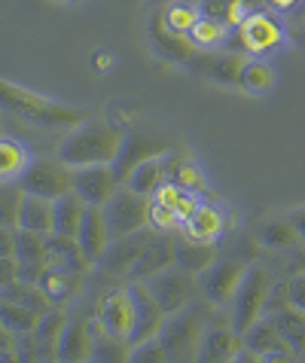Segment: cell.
I'll use <instances>...</instances> for the list:
<instances>
[{"label": "cell", "instance_id": "obj_1", "mask_svg": "<svg viewBox=\"0 0 305 363\" xmlns=\"http://www.w3.org/2000/svg\"><path fill=\"white\" fill-rule=\"evenodd\" d=\"M122 140L126 135L116 132L104 119H83L79 125H74L65 135V140L58 144V159H65L70 168H83V165H113Z\"/></svg>", "mask_w": 305, "mask_h": 363}, {"label": "cell", "instance_id": "obj_2", "mask_svg": "<svg viewBox=\"0 0 305 363\" xmlns=\"http://www.w3.org/2000/svg\"><path fill=\"white\" fill-rule=\"evenodd\" d=\"M0 95H4V107L9 113H16L25 123H34L40 128H74L83 123L86 110L61 104V101H52L40 92H30L25 86H16L13 79H4L0 83Z\"/></svg>", "mask_w": 305, "mask_h": 363}, {"label": "cell", "instance_id": "obj_3", "mask_svg": "<svg viewBox=\"0 0 305 363\" xmlns=\"http://www.w3.org/2000/svg\"><path fill=\"white\" fill-rule=\"evenodd\" d=\"M272 272L266 266H250L248 275L241 278L238 290L229 299V324L235 327L241 336L248 333L257 320L269 315V296H272Z\"/></svg>", "mask_w": 305, "mask_h": 363}, {"label": "cell", "instance_id": "obj_4", "mask_svg": "<svg viewBox=\"0 0 305 363\" xmlns=\"http://www.w3.org/2000/svg\"><path fill=\"white\" fill-rule=\"evenodd\" d=\"M284 40H287V28H284L281 18L269 9H253L238 28H232L226 46L250 58H262L269 52H278Z\"/></svg>", "mask_w": 305, "mask_h": 363}, {"label": "cell", "instance_id": "obj_5", "mask_svg": "<svg viewBox=\"0 0 305 363\" xmlns=\"http://www.w3.org/2000/svg\"><path fill=\"white\" fill-rule=\"evenodd\" d=\"M205 315L199 311V306H187L165 318V327L159 333V342L168 351V360H196L199 345L205 336Z\"/></svg>", "mask_w": 305, "mask_h": 363}, {"label": "cell", "instance_id": "obj_6", "mask_svg": "<svg viewBox=\"0 0 305 363\" xmlns=\"http://www.w3.org/2000/svg\"><path fill=\"white\" fill-rule=\"evenodd\" d=\"M22 189L30 196H43V199H61L67 193H74V168H70L65 159H34L28 165V171L22 174Z\"/></svg>", "mask_w": 305, "mask_h": 363}, {"label": "cell", "instance_id": "obj_7", "mask_svg": "<svg viewBox=\"0 0 305 363\" xmlns=\"http://www.w3.org/2000/svg\"><path fill=\"white\" fill-rule=\"evenodd\" d=\"M150 205H152V199L140 196L128 186H119L116 196L104 205L110 235L122 238V235H131V232H138V229H147L150 226Z\"/></svg>", "mask_w": 305, "mask_h": 363}, {"label": "cell", "instance_id": "obj_8", "mask_svg": "<svg viewBox=\"0 0 305 363\" xmlns=\"http://www.w3.org/2000/svg\"><path fill=\"white\" fill-rule=\"evenodd\" d=\"M144 284L150 287V294L156 296V302L162 308H165V315H174V311L187 308L192 296H196V275L187 269H180L177 263L156 272V275H150Z\"/></svg>", "mask_w": 305, "mask_h": 363}, {"label": "cell", "instance_id": "obj_9", "mask_svg": "<svg viewBox=\"0 0 305 363\" xmlns=\"http://www.w3.org/2000/svg\"><path fill=\"white\" fill-rule=\"evenodd\" d=\"M250 55L235 52V49L223 46V49H199L196 55L189 58V67L196 74L208 77L211 83H220V86H238L241 83V70L248 65Z\"/></svg>", "mask_w": 305, "mask_h": 363}, {"label": "cell", "instance_id": "obj_10", "mask_svg": "<svg viewBox=\"0 0 305 363\" xmlns=\"http://www.w3.org/2000/svg\"><path fill=\"white\" fill-rule=\"evenodd\" d=\"M159 232L156 229H138V232H131V235H122V238H113L110 241V247L104 250V257H101V272L110 278H122L126 281L128 278V272L135 269V263L140 259V254L147 250V245L152 238H156Z\"/></svg>", "mask_w": 305, "mask_h": 363}, {"label": "cell", "instance_id": "obj_11", "mask_svg": "<svg viewBox=\"0 0 305 363\" xmlns=\"http://www.w3.org/2000/svg\"><path fill=\"white\" fill-rule=\"evenodd\" d=\"M248 263L244 259H217L211 269L201 272V296H205L208 306H226L232 299V294L238 290L241 278L248 275Z\"/></svg>", "mask_w": 305, "mask_h": 363}, {"label": "cell", "instance_id": "obj_12", "mask_svg": "<svg viewBox=\"0 0 305 363\" xmlns=\"http://www.w3.org/2000/svg\"><path fill=\"white\" fill-rule=\"evenodd\" d=\"M131 284V294H135V327H131L128 333V345L135 348L140 345V342L147 339H156L162 327H165V308L156 302V296L150 294V287L144 284V281H128Z\"/></svg>", "mask_w": 305, "mask_h": 363}, {"label": "cell", "instance_id": "obj_13", "mask_svg": "<svg viewBox=\"0 0 305 363\" xmlns=\"http://www.w3.org/2000/svg\"><path fill=\"white\" fill-rule=\"evenodd\" d=\"M122 180L113 165H83L74 168V193L86 201V205H107L116 196Z\"/></svg>", "mask_w": 305, "mask_h": 363}, {"label": "cell", "instance_id": "obj_14", "mask_svg": "<svg viewBox=\"0 0 305 363\" xmlns=\"http://www.w3.org/2000/svg\"><path fill=\"white\" fill-rule=\"evenodd\" d=\"M135 294H131V284L126 281V287H116L98 302V311H95V320L107 333L113 336L128 339L131 327H135Z\"/></svg>", "mask_w": 305, "mask_h": 363}, {"label": "cell", "instance_id": "obj_15", "mask_svg": "<svg viewBox=\"0 0 305 363\" xmlns=\"http://www.w3.org/2000/svg\"><path fill=\"white\" fill-rule=\"evenodd\" d=\"M244 351V336L232 327V324H220L214 320L208 324L205 336H201V345H199V357L201 363H223V360H235Z\"/></svg>", "mask_w": 305, "mask_h": 363}, {"label": "cell", "instance_id": "obj_16", "mask_svg": "<svg viewBox=\"0 0 305 363\" xmlns=\"http://www.w3.org/2000/svg\"><path fill=\"white\" fill-rule=\"evenodd\" d=\"M77 241L83 247V254L92 266L101 263L104 250L110 247V226H107V217H104V205H89L86 214H83V223H79V232H77Z\"/></svg>", "mask_w": 305, "mask_h": 363}, {"label": "cell", "instance_id": "obj_17", "mask_svg": "<svg viewBox=\"0 0 305 363\" xmlns=\"http://www.w3.org/2000/svg\"><path fill=\"white\" fill-rule=\"evenodd\" d=\"M244 345L253 354H260V360H296L293 348L284 342V336L278 333V327H274V320L269 315L244 333Z\"/></svg>", "mask_w": 305, "mask_h": 363}, {"label": "cell", "instance_id": "obj_18", "mask_svg": "<svg viewBox=\"0 0 305 363\" xmlns=\"http://www.w3.org/2000/svg\"><path fill=\"white\" fill-rule=\"evenodd\" d=\"M150 43H152V52H156L159 58H165V62H174V65H187L189 58L199 52L196 43H192L189 37L168 31L159 13L152 16V22H150Z\"/></svg>", "mask_w": 305, "mask_h": 363}, {"label": "cell", "instance_id": "obj_19", "mask_svg": "<svg viewBox=\"0 0 305 363\" xmlns=\"http://www.w3.org/2000/svg\"><path fill=\"white\" fill-rule=\"evenodd\" d=\"M174 263H177V238L174 235H162L159 232V235L147 245L144 254H140V259L135 263V269L128 272L126 281H147L150 275H156V272L174 266Z\"/></svg>", "mask_w": 305, "mask_h": 363}, {"label": "cell", "instance_id": "obj_20", "mask_svg": "<svg viewBox=\"0 0 305 363\" xmlns=\"http://www.w3.org/2000/svg\"><path fill=\"white\" fill-rule=\"evenodd\" d=\"M95 357V336H92V324L86 320H67L65 333L58 339L55 360L65 363H86Z\"/></svg>", "mask_w": 305, "mask_h": 363}, {"label": "cell", "instance_id": "obj_21", "mask_svg": "<svg viewBox=\"0 0 305 363\" xmlns=\"http://www.w3.org/2000/svg\"><path fill=\"white\" fill-rule=\"evenodd\" d=\"M16 229H28V232H40V235H52L55 232V201L43 199V196H22L18 205V217H16Z\"/></svg>", "mask_w": 305, "mask_h": 363}, {"label": "cell", "instance_id": "obj_22", "mask_svg": "<svg viewBox=\"0 0 305 363\" xmlns=\"http://www.w3.org/2000/svg\"><path fill=\"white\" fill-rule=\"evenodd\" d=\"M37 284L43 287V294L49 296V302H52V306H67V302L79 294V284H83V272L61 269V266H46Z\"/></svg>", "mask_w": 305, "mask_h": 363}, {"label": "cell", "instance_id": "obj_23", "mask_svg": "<svg viewBox=\"0 0 305 363\" xmlns=\"http://www.w3.org/2000/svg\"><path fill=\"white\" fill-rule=\"evenodd\" d=\"M46 266H61V269H74V272H86L92 263L86 259L83 247L77 238L70 235H46Z\"/></svg>", "mask_w": 305, "mask_h": 363}, {"label": "cell", "instance_id": "obj_24", "mask_svg": "<svg viewBox=\"0 0 305 363\" xmlns=\"http://www.w3.org/2000/svg\"><path fill=\"white\" fill-rule=\"evenodd\" d=\"M159 153H168V147L152 144L150 138H140V135H128L126 140H122V150H119V156H116V162H113L119 180L126 184V177H128L140 162H144V159L159 156Z\"/></svg>", "mask_w": 305, "mask_h": 363}, {"label": "cell", "instance_id": "obj_25", "mask_svg": "<svg viewBox=\"0 0 305 363\" xmlns=\"http://www.w3.org/2000/svg\"><path fill=\"white\" fill-rule=\"evenodd\" d=\"M165 180H168V162H165V153H159V156L144 159V162L126 177L122 186H128V189H135V193L152 199V193H156Z\"/></svg>", "mask_w": 305, "mask_h": 363}, {"label": "cell", "instance_id": "obj_26", "mask_svg": "<svg viewBox=\"0 0 305 363\" xmlns=\"http://www.w3.org/2000/svg\"><path fill=\"white\" fill-rule=\"evenodd\" d=\"M226 229V217L220 214V208L214 205H199V211L192 214L187 223H183V235L192 241H208V245H217V238Z\"/></svg>", "mask_w": 305, "mask_h": 363}, {"label": "cell", "instance_id": "obj_27", "mask_svg": "<svg viewBox=\"0 0 305 363\" xmlns=\"http://www.w3.org/2000/svg\"><path fill=\"white\" fill-rule=\"evenodd\" d=\"M269 318L274 320V327H278L284 342L293 348V354L305 357V308L287 306V308H281V311H272Z\"/></svg>", "mask_w": 305, "mask_h": 363}, {"label": "cell", "instance_id": "obj_28", "mask_svg": "<svg viewBox=\"0 0 305 363\" xmlns=\"http://www.w3.org/2000/svg\"><path fill=\"white\" fill-rule=\"evenodd\" d=\"M165 162H168V180H174L183 189H189V193H199V196L208 193V177H205V171L199 168V162L174 153V150L165 153Z\"/></svg>", "mask_w": 305, "mask_h": 363}, {"label": "cell", "instance_id": "obj_29", "mask_svg": "<svg viewBox=\"0 0 305 363\" xmlns=\"http://www.w3.org/2000/svg\"><path fill=\"white\" fill-rule=\"evenodd\" d=\"M217 247L208 245V241H192L187 235L177 238V266L192 272V275H201L205 269H211L217 263Z\"/></svg>", "mask_w": 305, "mask_h": 363}, {"label": "cell", "instance_id": "obj_30", "mask_svg": "<svg viewBox=\"0 0 305 363\" xmlns=\"http://www.w3.org/2000/svg\"><path fill=\"white\" fill-rule=\"evenodd\" d=\"M257 235L266 247H274V250H290L296 247L302 241V232L296 229L290 217H272V220H262L257 226Z\"/></svg>", "mask_w": 305, "mask_h": 363}, {"label": "cell", "instance_id": "obj_31", "mask_svg": "<svg viewBox=\"0 0 305 363\" xmlns=\"http://www.w3.org/2000/svg\"><path fill=\"white\" fill-rule=\"evenodd\" d=\"M65 327H67V318H65V311H61L58 306L40 315L37 327H34L40 357H55V348H58V339H61V333H65Z\"/></svg>", "mask_w": 305, "mask_h": 363}, {"label": "cell", "instance_id": "obj_32", "mask_svg": "<svg viewBox=\"0 0 305 363\" xmlns=\"http://www.w3.org/2000/svg\"><path fill=\"white\" fill-rule=\"evenodd\" d=\"M159 16H162V22H165L168 31L189 37V31L199 25V18L205 13H201V6L192 4V0H171V4H165L159 9Z\"/></svg>", "mask_w": 305, "mask_h": 363}, {"label": "cell", "instance_id": "obj_33", "mask_svg": "<svg viewBox=\"0 0 305 363\" xmlns=\"http://www.w3.org/2000/svg\"><path fill=\"white\" fill-rule=\"evenodd\" d=\"M30 162H34V159H30L28 147L22 140H16V138L0 140V177H4V184H9V180H22V174L28 171Z\"/></svg>", "mask_w": 305, "mask_h": 363}, {"label": "cell", "instance_id": "obj_34", "mask_svg": "<svg viewBox=\"0 0 305 363\" xmlns=\"http://www.w3.org/2000/svg\"><path fill=\"white\" fill-rule=\"evenodd\" d=\"M86 201L79 199L77 193H67L55 199V232L58 235H70L77 238L79 232V223H83V214H86Z\"/></svg>", "mask_w": 305, "mask_h": 363}, {"label": "cell", "instance_id": "obj_35", "mask_svg": "<svg viewBox=\"0 0 305 363\" xmlns=\"http://www.w3.org/2000/svg\"><path fill=\"white\" fill-rule=\"evenodd\" d=\"M274 83H278V74H274V67L269 62H262V58H248V65L241 70L238 89H244V92H250V95H266L274 89Z\"/></svg>", "mask_w": 305, "mask_h": 363}, {"label": "cell", "instance_id": "obj_36", "mask_svg": "<svg viewBox=\"0 0 305 363\" xmlns=\"http://www.w3.org/2000/svg\"><path fill=\"white\" fill-rule=\"evenodd\" d=\"M229 34H232V28H226L220 18L201 16L199 25L189 31V40L196 43V49H220L229 43Z\"/></svg>", "mask_w": 305, "mask_h": 363}, {"label": "cell", "instance_id": "obj_37", "mask_svg": "<svg viewBox=\"0 0 305 363\" xmlns=\"http://www.w3.org/2000/svg\"><path fill=\"white\" fill-rule=\"evenodd\" d=\"M37 320H40L37 311L18 306V302H9V299L0 302V324H4L6 330H13V333H34Z\"/></svg>", "mask_w": 305, "mask_h": 363}, {"label": "cell", "instance_id": "obj_38", "mask_svg": "<svg viewBox=\"0 0 305 363\" xmlns=\"http://www.w3.org/2000/svg\"><path fill=\"white\" fill-rule=\"evenodd\" d=\"M150 229L162 232V235H174L177 229H183V220H180V214L174 208L152 201V205H150Z\"/></svg>", "mask_w": 305, "mask_h": 363}, {"label": "cell", "instance_id": "obj_39", "mask_svg": "<svg viewBox=\"0 0 305 363\" xmlns=\"http://www.w3.org/2000/svg\"><path fill=\"white\" fill-rule=\"evenodd\" d=\"M128 360L131 363H162V360H168V351L156 336V339H147V342H140V345L131 348Z\"/></svg>", "mask_w": 305, "mask_h": 363}, {"label": "cell", "instance_id": "obj_40", "mask_svg": "<svg viewBox=\"0 0 305 363\" xmlns=\"http://www.w3.org/2000/svg\"><path fill=\"white\" fill-rule=\"evenodd\" d=\"M189 189H183L180 184H174V180H165L156 193H152V201H159V205H168V208H174L177 211V205L183 201V196H187Z\"/></svg>", "mask_w": 305, "mask_h": 363}, {"label": "cell", "instance_id": "obj_41", "mask_svg": "<svg viewBox=\"0 0 305 363\" xmlns=\"http://www.w3.org/2000/svg\"><path fill=\"white\" fill-rule=\"evenodd\" d=\"M287 287H290V302L293 306L305 308V272H296V275L287 281Z\"/></svg>", "mask_w": 305, "mask_h": 363}, {"label": "cell", "instance_id": "obj_42", "mask_svg": "<svg viewBox=\"0 0 305 363\" xmlns=\"http://www.w3.org/2000/svg\"><path fill=\"white\" fill-rule=\"evenodd\" d=\"M274 13H293V9L302 6V0H266Z\"/></svg>", "mask_w": 305, "mask_h": 363}, {"label": "cell", "instance_id": "obj_43", "mask_svg": "<svg viewBox=\"0 0 305 363\" xmlns=\"http://www.w3.org/2000/svg\"><path fill=\"white\" fill-rule=\"evenodd\" d=\"M290 220H293V223H296V229L302 232V241H305V208H296V211H293Z\"/></svg>", "mask_w": 305, "mask_h": 363}, {"label": "cell", "instance_id": "obj_44", "mask_svg": "<svg viewBox=\"0 0 305 363\" xmlns=\"http://www.w3.org/2000/svg\"><path fill=\"white\" fill-rule=\"evenodd\" d=\"M293 40H296V43H299V46H305V16L299 18V25H296V28H293Z\"/></svg>", "mask_w": 305, "mask_h": 363}, {"label": "cell", "instance_id": "obj_45", "mask_svg": "<svg viewBox=\"0 0 305 363\" xmlns=\"http://www.w3.org/2000/svg\"><path fill=\"white\" fill-rule=\"evenodd\" d=\"M302 360H305V357H302Z\"/></svg>", "mask_w": 305, "mask_h": 363}]
</instances>
